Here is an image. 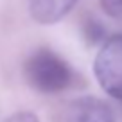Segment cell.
Instances as JSON below:
<instances>
[{"label":"cell","instance_id":"6da1fadb","mask_svg":"<svg viewBox=\"0 0 122 122\" xmlns=\"http://www.w3.org/2000/svg\"><path fill=\"white\" fill-rule=\"evenodd\" d=\"M25 79L32 88L43 93H57L72 83V70L52 50H36L23 66Z\"/></svg>","mask_w":122,"mask_h":122},{"label":"cell","instance_id":"7a4b0ae2","mask_svg":"<svg viewBox=\"0 0 122 122\" xmlns=\"http://www.w3.org/2000/svg\"><path fill=\"white\" fill-rule=\"evenodd\" d=\"M93 72L108 95L122 101V34H113L102 43L93 61Z\"/></svg>","mask_w":122,"mask_h":122},{"label":"cell","instance_id":"3957f363","mask_svg":"<svg viewBox=\"0 0 122 122\" xmlns=\"http://www.w3.org/2000/svg\"><path fill=\"white\" fill-rule=\"evenodd\" d=\"M66 122H115V113L104 101L97 97H79L70 102Z\"/></svg>","mask_w":122,"mask_h":122},{"label":"cell","instance_id":"277c9868","mask_svg":"<svg viewBox=\"0 0 122 122\" xmlns=\"http://www.w3.org/2000/svg\"><path fill=\"white\" fill-rule=\"evenodd\" d=\"M77 0H29V13L30 16L41 25H50L63 20Z\"/></svg>","mask_w":122,"mask_h":122},{"label":"cell","instance_id":"5b68a950","mask_svg":"<svg viewBox=\"0 0 122 122\" xmlns=\"http://www.w3.org/2000/svg\"><path fill=\"white\" fill-rule=\"evenodd\" d=\"M101 7L115 20H122V0H99Z\"/></svg>","mask_w":122,"mask_h":122},{"label":"cell","instance_id":"8992f818","mask_svg":"<svg viewBox=\"0 0 122 122\" xmlns=\"http://www.w3.org/2000/svg\"><path fill=\"white\" fill-rule=\"evenodd\" d=\"M4 122H40V120H38V117H36L34 113H30V111H18V113L7 117Z\"/></svg>","mask_w":122,"mask_h":122}]
</instances>
